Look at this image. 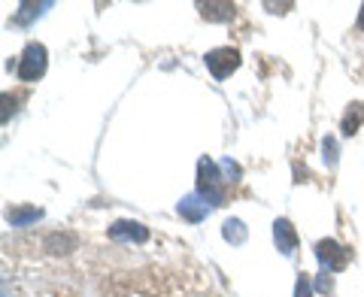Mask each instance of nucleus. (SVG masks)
Here are the masks:
<instances>
[{
  "label": "nucleus",
  "mask_w": 364,
  "mask_h": 297,
  "mask_svg": "<svg viewBox=\"0 0 364 297\" xmlns=\"http://www.w3.org/2000/svg\"><path fill=\"white\" fill-rule=\"evenodd\" d=\"M43 6H49V4H21V13H16V25H28L33 16L43 13Z\"/></svg>",
  "instance_id": "nucleus-12"
},
{
  "label": "nucleus",
  "mask_w": 364,
  "mask_h": 297,
  "mask_svg": "<svg viewBox=\"0 0 364 297\" xmlns=\"http://www.w3.org/2000/svg\"><path fill=\"white\" fill-rule=\"evenodd\" d=\"M316 258L328 273H337L349 264V249L334 243V239H322V243H316Z\"/></svg>",
  "instance_id": "nucleus-4"
},
{
  "label": "nucleus",
  "mask_w": 364,
  "mask_h": 297,
  "mask_svg": "<svg viewBox=\"0 0 364 297\" xmlns=\"http://www.w3.org/2000/svg\"><path fill=\"white\" fill-rule=\"evenodd\" d=\"M325 161L331 164V167H334V161H337V143L331 140V136L325 140Z\"/></svg>",
  "instance_id": "nucleus-14"
},
{
  "label": "nucleus",
  "mask_w": 364,
  "mask_h": 297,
  "mask_svg": "<svg viewBox=\"0 0 364 297\" xmlns=\"http://www.w3.org/2000/svg\"><path fill=\"white\" fill-rule=\"evenodd\" d=\"M109 237L112 239H134V243H146L149 239V231L140 222H116L109 225Z\"/></svg>",
  "instance_id": "nucleus-7"
},
{
  "label": "nucleus",
  "mask_w": 364,
  "mask_h": 297,
  "mask_svg": "<svg viewBox=\"0 0 364 297\" xmlns=\"http://www.w3.org/2000/svg\"><path fill=\"white\" fill-rule=\"evenodd\" d=\"M358 28L364 31V6H361V18H358Z\"/></svg>",
  "instance_id": "nucleus-16"
},
{
  "label": "nucleus",
  "mask_w": 364,
  "mask_h": 297,
  "mask_svg": "<svg viewBox=\"0 0 364 297\" xmlns=\"http://www.w3.org/2000/svg\"><path fill=\"white\" fill-rule=\"evenodd\" d=\"M222 234H225L228 243L240 246L243 239H246V227H243V222H240V219H228V222H225V227H222Z\"/></svg>",
  "instance_id": "nucleus-11"
},
{
  "label": "nucleus",
  "mask_w": 364,
  "mask_h": 297,
  "mask_svg": "<svg viewBox=\"0 0 364 297\" xmlns=\"http://www.w3.org/2000/svg\"><path fill=\"white\" fill-rule=\"evenodd\" d=\"M316 288H318V291H331V279H328V276H322V279L316 282Z\"/></svg>",
  "instance_id": "nucleus-15"
},
{
  "label": "nucleus",
  "mask_w": 364,
  "mask_h": 297,
  "mask_svg": "<svg viewBox=\"0 0 364 297\" xmlns=\"http://www.w3.org/2000/svg\"><path fill=\"white\" fill-rule=\"evenodd\" d=\"M198 194L210 207H222L225 203V179L219 176V167L210 158H200L198 161Z\"/></svg>",
  "instance_id": "nucleus-1"
},
{
  "label": "nucleus",
  "mask_w": 364,
  "mask_h": 297,
  "mask_svg": "<svg viewBox=\"0 0 364 297\" xmlns=\"http://www.w3.org/2000/svg\"><path fill=\"white\" fill-rule=\"evenodd\" d=\"M207 70L215 76V79H228L237 67H240V52L231 49V45H222V49H213L207 52Z\"/></svg>",
  "instance_id": "nucleus-3"
},
{
  "label": "nucleus",
  "mask_w": 364,
  "mask_h": 297,
  "mask_svg": "<svg viewBox=\"0 0 364 297\" xmlns=\"http://www.w3.org/2000/svg\"><path fill=\"white\" fill-rule=\"evenodd\" d=\"M16 73L21 82H37V79L46 73V45L43 43H28V49L21 52Z\"/></svg>",
  "instance_id": "nucleus-2"
},
{
  "label": "nucleus",
  "mask_w": 364,
  "mask_h": 297,
  "mask_svg": "<svg viewBox=\"0 0 364 297\" xmlns=\"http://www.w3.org/2000/svg\"><path fill=\"white\" fill-rule=\"evenodd\" d=\"M198 9L207 21H231L237 6L228 4V0H210V4H198Z\"/></svg>",
  "instance_id": "nucleus-8"
},
{
  "label": "nucleus",
  "mask_w": 364,
  "mask_h": 297,
  "mask_svg": "<svg viewBox=\"0 0 364 297\" xmlns=\"http://www.w3.org/2000/svg\"><path fill=\"white\" fill-rule=\"evenodd\" d=\"M207 212H210V207H207V200H203L200 194H188V198L179 200V215L186 222H203L207 219Z\"/></svg>",
  "instance_id": "nucleus-5"
},
{
  "label": "nucleus",
  "mask_w": 364,
  "mask_h": 297,
  "mask_svg": "<svg viewBox=\"0 0 364 297\" xmlns=\"http://www.w3.org/2000/svg\"><path fill=\"white\" fill-rule=\"evenodd\" d=\"M361 122H364V104H352V107L346 109V116H343V134H346V136L358 134Z\"/></svg>",
  "instance_id": "nucleus-9"
},
{
  "label": "nucleus",
  "mask_w": 364,
  "mask_h": 297,
  "mask_svg": "<svg viewBox=\"0 0 364 297\" xmlns=\"http://www.w3.org/2000/svg\"><path fill=\"white\" fill-rule=\"evenodd\" d=\"M273 239H277L282 255H294V249H298V234H294L291 222H286V219H279L273 225Z\"/></svg>",
  "instance_id": "nucleus-6"
},
{
  "label": "nucleus",
  "mask_w": 364,
  "mask_h": 297,
  "mask_svg": "<svg viewBox=\"0 0 364 297\" xmlns=\"http://www.w3.org/2000/svg\"><path fill=\"white\" fill-rule=\"evenodd\" d=\"M9 225H28V222H37V219H43V210H37V207H18V210H9Z\"/></svg>",
  "instance_id": "nucleus-10"
},
{
  "label": "nucleus",
  "mask_w": 364,
  "mask_h": 297,
  "mask_svg": "<svg viewBox=\"0 0 364 297\" xmlns=\"http://www.w3.org/2000/svg\"><path fill=\"white\" fill-rule=\"evenodd\" d=\"M294 297H313V285H310V276L301 273L298 276V285H294Z\"/></svg>",
  "instance_id": "nucleus-13"
}]
</instances>
